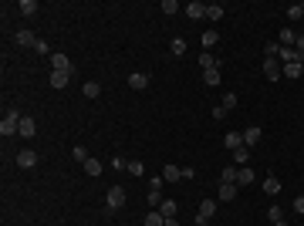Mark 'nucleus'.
I'll list each match as a JSON object with an SVG mask.
<instances>
[{"label": "nucleus", "mask_w": 304, "mask_h": 226, "mask_svg": "<svg viewBox=\"0 0 304 226\" xmlns=\"http://www.w3.org/2000/svg\"><path fill=\"white\" fill-rule=\"evenodd\" d=\"M20 118H24V115H20L17 108H7V115L0 118V135H3V138L17 135V132H20Z\"/></svg>", "instance_id": "nucleus-1"}, {"label": "nucleus", "mask_w": 304, "mask_h": 226, "mask_svg": "<svg viewBox=\"0 0 304 226\" xmlns=\"http://www.w3.org/2000/svg\"><path fill=\"white\" fill-rule=\"evenodd\" d=\"M105 206L112 209V213H115V209H122V206H125V189H122V186H112L108 192H105Z\"/></svg>", "instance_id": "nucleus-2"}, {"label": "nucleus", "mask_w": 304, "mask_h": 226, "mask_svg": "<svg viewBox=\"0 0 304 226\" xmlns=\"http://www.w3.org/2000/svg\"><path fill=\"white\" fill-rule=\"evenodd\" d=\"M281 75H284V64H281L277 57H264V78L267 81H277Z\"/></svg>", "instance_id": "nucleus-3"}, {"label": "nucleus", "mask_w": 304, "mask_h": 226, "mask_svg": "<svg viewBox=\"0 0 304 226\" xmlns=\"http://www.w3.org/2000/svg\"><path fill=\"white\" fill-rule=\"evenodd\" d=\"M51 68H54V71H64V75H71V71H75L71 57H68V54H61V51H54V54H51Z\"/></svg>", "instance_id": "nucleus-4"}, {"label": "nucleus", "mask_w": 304, "mask_h": 226, "mask_svg": "<svg viewBox=\"0 0 304 226\" xmlns=\"http://www.w3.org/2000/svg\"><path fill=\"white\" fill-rule=\"evenodd\" d=\"M17 166L20 169H34V166H38V152L34 149H20L17 152Z\"/></svg>", "instance_id": "nucleus-5"}, {"label": "nucleus", "mask_w": 304, "mask_h": 226, "mask_svg": "<svg viewBox=\"0 0 304 226\" xmlns=\"http://www.w3.org/2000/svg\"><path fill=\"white\" fill-rule=\"evenodd\" d=\"M129 88H132V91H146V88H149V75H142V71L129 75Z\"/></svg>", "instance_id": "nucleus-6"}, {"label": "nucleus", "mask_w": 304, "mask_h": 226, "mask_svg": "<svg viewBox=\"0 0 304 226\" xmlns=\"http://www.w3.org/2000/svg\"><path fill=\"white\" fill-rule=\"evenodd\" d=\"M260 138H264V132H260L257 125H250V129H244V145H247V149H253V145H257Z\"/></svg>", "instance_id": "nucleus-7"}, {"label": "nucleus", "mask_w": 304, "mask_h": 226, "mask_svg": "<svg viewBox=\"0 0 304 226\" xmlns=\"http://www.w3.org/2000/svg\"><path fill=\"white\" fill-rule=\"evenodd\" d=\"M14 41H17L20 47H38L41 38H34V31H17V34H14Z\"/></svg>", "instance_id": "nucleus-8"}, {"label": "nucleus", "mask_w": 304, "mask_h": 226, "mask_svg": "<svg viewBox=\"0 0 304 226\" xmlns=\"http://www.w3.org/2000/svg\"><path fill=\"white\" fill-rule=\"evenodd\" d=\"M183 10H186V17H193V20L206 17V3H200V0H193V3H186Z\"/></svg>", "instance_id": "nucleus-9"}, {"label": "nucleus", "mask_w": 304, "mask_h": 226, "mask_svg": "<svg viewBox=\"0 0 304 226\" xmlns=\"http://www.w3.org/2000/svg\"><path fill=\"white\" fill-rule=\"evenodd\" d=\"M20 138H34V135H38V122H34V118H20Z\"/></svg>", "instance_id": "nucleus-10"}, {"label": "nucleus", "mask_w": 304, "mask_h": 226, "mask_svg": "<svg viewBox=\"0 0 304 226\" xmlns=\"http://www.w3.org/2000/svg\"><path fill=\"white\" fill-rule=\"evenodd\" d=\"M196 64H200V68H203V71H213V68H220V64H223V61H216V57L209 54V51H203V54L196 57Z\"/></svg>", "instance_id": "nucleus-11"}, {"label": "nucleus", "mask_w": 304, "mask_h": 226, "mask_svg": "<svg viewBox=\"0 0 304 226\" xmlns=\"http://www.w3.org/2000/svg\"><path fill=\"white\" fill-rule=\"evenodd\" d=\"M237 192H240V186H237V182H220V199H223V203L237 199Z\"/></svg>", "instance_id": "nucleus-12"}, {"label": "nucleus", "mask_w": 304, "mask_h": 226, "mask_svg": "<svg viewBox=\"0 0 304 226\" xmlns=\"http://www.w3.org/2000/svg\"><path fill=\"white\" fill-rule=\"evenodd\" d=\"M277 41H281V47H294V44H298V34H294L291 27H281V34H277Z\"/></svg>", "instance_id": "nucleus-13"}, {"label": "nucleus", "mask_w": 304, "mask_h": 226, "mask_svg": "<svg viewBox=\"0 0 304 226\" xmlns=\"http://www.w3.org/2000/svg\"><path fill=\"white\" fill-rule=\"evenodd\" d=\"M162 179H166V182H179V179H183V166H166V169H162Z\"/></svg>", "instance_id": "nucleus-14"}, {"label": "nucleus", "mask_w": 304, "mask_h": 226, "mask_svg": "<svg viewBox=\"0 0 304 226\" xmlns=\"http://www.w3.org/2000/svg\"><path fill=\"white\" fill-rule=\"evenodd\" d=\"M68 81H71V75H64V71H51V88H68Z\"/></svg>", "instance_id": "nucleus-15"}, {"label": "nucleus", "mask_w": 304, "mask_h": 226, "mask_svg": "<svg viewBox=\"0 0 304 226\" xmlns=\"http://www.w3.org/2000/svg\"><path fill=\"white\" fill-rule=\"evenodd\" d=\"M250 182H253V169H250V166H240V169H237V186H250Z\"/></svg>", "instance_id": "nucleus-16"}, {"label": "nucleus", "mask_w": 304, "mask_h": 226, "mask_svg": "<svg viewBox=\"0 0 304 226\" xmlns=\"http://www.w3.org/2000/svg\"><path fill=\"white\" fill-rule=\"evenodd\" d=\"M233 162H237V169H240V166H247V162H250V149H247V145L233 149Z\"/></svg>", "instance_id": "nucleus-17"}, {"label": "nucleus", "mask_w": 304, "mask_h": 226, "mask_svg": "<svg viewBox=\"0 0 304 226\" xmlns=\"http://www.w3.org/2000/svg\"><path fill=\"white\" fill-rule=\"evenodd\" d=\"M264 192L267 196H277V192H281V179H277V176H267L264 179Z\"/></svg>", "instance_id": "nucleus-18"}, {"label": "nucleus", "mask_w": 304, "mask_h": 226, "mask_svg": "<svg viewBox=\"0 0 304 226\" xmlns=\"http://www.w3.org/2000/svg\"><path fill=\"white\" fill-rule=\"evenodd\" d=\"M17 10L24 14V17H34V14H38V0H20Z\"/></svg>", "instance_id": "nucleus-19"}, {"label": "nucleus", "mask_w": 304, "mask_h": 226, "mask_svg": "<svg viewBox=\"0 0 304 226\" xmlns=\"http://www.w3.org/2000/svg\"><path fill=\"white\" fill-rule=\"evenodd\" d=\"M85 172H88L92 179H98V176H101V162H98L95 155H88V162H85Z\"/></svg>", "instance_id": "nucleus-20"}, {"label": "nucleus", "mask_w": 304, "mask_h": 226, "mask_svg": "<svg viewBox=\"0 0 304 226\" xmlns=\"http://www.w3.org/2000/svg\"><path fill=\"white\" fill-rule=\"evenodd\" d=\"M206 17L216 24V20H223V3H206Z\"/></svg>", "instance_id": "nucleus-21"}, {"label": "nucleus", "mask_w": 304, "mask_h": 226, "mask_svg": "<svg viewBox=\"0 0 304 226\" xmlns=\"http://www.w3.org/2000/svg\"><path fill=\"white\" fill-rule=\"evenodd\" d=\"M301 17H304V3H291V7H287V20H291V24H298Z\"/></svg>", "instance_id": "nucleus-22"}, {"label": "nucleus", "mask_w": 304, "mask_h": 226, "mask_svg": "<svg viewBox=\"0 0 304 226\" xmlns=\"http://www.w3.org/2000/svg\"><path fill=\"white\" fill-rule=\"evenodd\" d=\"M244 145V132H227V149L233 152V149H240Z\"/></svg>", "instance_id": "nucleus-23"}, {"label": "nucleus", "mask_w": 304, "mask_h": 226, "mask_svg": "<svg viewBox=\"0 0 304 226\" xmlns=\"http://www.w3.org/2000/svg\"><path fill=\"white\" fill-rule=\"evenodd\" d=\"M142 226H166V216H162L159 209H152L149 216H146V223H142Z\"/></svg>", "instance_id": "nucleus-24"}, {"label": "nucleus", "mask_w": 304, "mask_h": 226, "mask_svg": "<svg viewBox=\"0 0 304 226\" xmlns=\"http://www.w3.org/2000/svg\"><path fill=\"white\" fill-rule=\"evenodd\" d=\"M176 199H162V206H159V213H162V216H166V220H169V216H176Z\"/></svg>", "instance_id": "nucleus-25"}, {"label": "nucleus", "mask_w": 304, "mask_h": 226, "mask_svg": "<svg viewBox=\"0 0 304 226\" xmlns=\"http://www.w3.org/2000/svg\"><path fill=\"white\" fill-rule=\"evenodd\" d=\"M213 213H216V203H213V199H203V203H200V216L213 220Z\"/></svg>", "instance_id": "nucleus-26"}, {"label": "nucleus", "mask_w": 304, "mask_h": 226, "mask_svg": "<svg viewBox=\"0 0 304 226\" xmlns=\"http://www.w3.org/2000/svg\"><path fill=\"white\" fill-rule=\"evenodd\" d=\"M301 75H304V64H284V78L294 81V78H301Z\"/></svg>", "instance_id": "nucleus-27"}, {"label": "nucleus", "mask_w": 304, "mask_h": 226, "mask_svg": "<svg viewBox=\"0 0 304 226\" xmlns=\"http://www.w3.org/2000/svg\"><path fill=\"white\" fill-rule=\"evenodd\" d=\"M264 54L267 57H281V41H267V44H264Z\"/></svg>", "instance_id": "nucleus-28"}, {"label": "nucleus", "mask_w": 304, "mask_h": 226, "mask_svg": "<svg viewBox=\"0 0 304 226\" xmlns=\"http://www.w3.org/2000/svg\"><path fill=\"white\" fill-rule=\"evenodd\" d=\"M203 81H206L209 88H216V85H220V68H213V71H203Z\"/></svg>", "instance_id": "nucleus-29"}, {"label": "nucleus", "mask_w": 304, "mask_h": 226, "mask_svg": "<svg viewBox=\"0 0 304 226\" xmlns=\"http://www.w3.org/2000/svg\"><path fill=\"white\" fill-rule=\"evenodd\" d=\"M101 94V85L98 81H85V98H98Z\"/></svg>", "instance_id": "nucleus-30"}, {"label": "nucleus", "mask_w": 304, "mask_h": 226, "mask_svg": "<svg viewBox=\"0 0 304 226\" xmlns=\"http://www.w3.org/2000/svg\"><path fill=\"white\" fill-rule=\"evenodd\" d=\"M200 41H203V47H216V41H220V34H216V31L209 27V31H206V34H203Z\"/></svg>", "instance_id": "nucleus-31"}, {"label": "nucleus", "mask_w": 304, "mask_h": 226, "mask_svg": "<svg viewBox=\"0 0 304 226\" xmlns=\"http://www.w3.org/2000/svg\"><path fill=\"white\" fill-rule=\"evenodd\" d=\"M146 203H149L152 209H159L162 206V192H159V189H149V199H146Z\"/></svg>", "instance_id": "nucleus-32"}, {"label": "nucleus", "mask_w": 304, "mask_h": 226, "mask_svg": "<svg viewBox=\"0 0 304 226\" xmlns=\"http://www.w3.org/2000/svg\"><path fill=\"white\" fill-rule=\"evenodd\" d=\"M162 10H166V14H179V10H183V7H179V0H162Z\"/></svg>", "instance_id": "nucleus-33"}, {"label": "nucleus", "mask_w": 304, "mask_h": 226, "mask_svg": "<svg viewBox=\"0 0 304 226\" xmlns=\"http://www.w3.org/2000/svg\"><path fill=\"white\" fill-rule=\"evenodd\" d=\"M172 54H176V57L186 54V41H183V38H172Z\"/></svg>", "instance_id": "nucleus-34"}, {"label": "nucleus", "mask_w": 304, "mask_h": 226, "mask_svg": "<svg viewBox=\"0 0 304 226\" xmlns=\"http://www.w3.org/2000/svg\"><path fill=\"white\" fill-rule=\"evenodd\" d=\"M220 182H237V166H223V179Z\"/></svg>", "instance_id": "nucleus-35"}, {"label": "nucleus", "mask_w": 304, "mask_h": 226, "mask_svg": "<svg viewBox=\"0 0 304 226\" xmlns=\"http://www.w3.org/2000/svg\"><path fill=\"white\" fill-rule=\"evenodd\" d=\"M267 216H270V223H281V220H284V209H281V206H270V209H267Z\"/></svg>", "instance_id": "nucleus-36"}, {"label": "nucleus", "mask_w": 304, "mask_h": 226, "mask_svg": "<svg viewBox=\"0 0 304 226\" xmlns=\"http://www.w3.org/2000/svg\"><path fill=\"white\" fill-rule=\"evenodd\" d=\"M71 155H75V159L81 162V166L88 162V152H85V145H75V149H71Z\"/></svg>", "instance_id": "nucleus-37"}, {"label": "nucleus", "mask_w": 304, "mask_h": 226, "mask_svg": "<svg viewBox=\"0 0 304 226\" xmlns=\"http://www.w3.org/2000/svg\"><path fill=\"white\" fill-rule=\"evenodd\" d=\"M223 108H227V112H230V108H237V94H233V91H223Z\"/></svg>", "instance_id": "nucleus-38"}, {"label": "nucleus", "mask_w": 304, "mask_h": 226, "mask_svg": "<svg viewBox=\"0 0 304 226\" xmlns=\"http://www.w3.org/2000/svg\"><path fill=\"white\" fill-rule=\"evenodd\" d=\"M112 169H115V172L129 169V159H122V155H115V159H112Z\"/></svg>", "instance_id": "nucleus-39"}, {"label": "nucleus", "mask_w": 304, "mask_h": 226, "mask_svg": "<svg viewBox=\"0 0 304 226\" xmlns=\"http://www.w3.org/2000/svg\"><path fill=\"white\" fill-rule=\"evenodd\" d=\"M34 51H38V54H44V57H48V61H51V54H54V51L48 47V41H38V47H34Z\"/></svg>", "instance_id": "nucleus-40"}, {"label": "nucleus", "mask_w": 304, "mask_h": 226, "mask_svg": "<svg viewBox=\"0 0 304 226\" xmlns=\"http://www.w3.org/2000/svg\"><path fill=\"white\" fill-rule=\"evenodd\" d=\"M129 176H142V172H146V166H142V162H129Z\"/></svg>", "instance_id": "nucleus-41"}, {"label": "nucleus", "mask_w": 304, "mask_h": 226, "mask_svg": "<svg viewBox=\"0 0 304 226\" xmlns=\"http://www.w3.org/2000/svg\"><path fill=\"white\" fill-rule=\"evenodd\" d=\"M162 182H166L162 176H152V179H149V189H162Z\"/></svg>", "instance_id": "nucleus-42"}, {"label": "nucleus", "mask_w": 304, "mask_h": 226, "mask_svg": "<svg viewBox=\"0 0 304 226\" xmlns=\"http://www.w3.org/2000/svg\"><path fill=\"white\" fill-rule=\"evenodd\" d=\"M213 118H220V122H223V118H227V108H223V105H216V108H213Z\"/></svg>", "instance_id": "nucleus-43"}, {"label": "nucleus", "mask_w": 304, "mask_h": 226, "mask_svg": "<svg viewBox=\"0 0 304 226\" xmlns=\"http://www.w3.org/2000/svg\"><path fill=\"white\" fill-rule=\"evenodd\" d=\"M183 179H196V169H193V166H183Z\"/></svg>", "instance_id": "nucleus-44"}, {"label": "nucleus", "mask_w": 304, "mask_h": 226, "mask_svg": "<svg viewBox=\"0 0 304 226\" xmlns=\"http://www.w3.org/2000/svg\"><path fill=\"white\" fill-rule=\"evenodd\" d=\"M294 213H301V216H304V196H298V199H294Z\"/></svg>", "instance_id": "nucleus-45"}, {"label": "nucleus", "mask_w": 304, "mask_h": 226, "mask_svg": "<svg viewBox=\"0 0 304 226\" xmlns=\"http://www.w3.org/2000/svg\"><path fill=\"white\" fill-rule=\"evenodd\" d=\"M196 226H209V220H206V216H200V213H196Z\"/></svg>", "instance_id": "nucleus-46"}, {"label": "nucleus", "mask_w": 304, "mask_h": 226, "mask_svg": "<svg viewBox=\"0 0 304 226\" xmlns=\"http://www.w3.org/2000/svg\"><path fill=\"white\" fill-rule=\"evenodd\" d=\"M294 47H298V51L304 54V34H298V44H294Z\"/></svg>", "instance_id": "nucleus-47"}, {"label": "nucleus", "mask_w": 304, "mask_h": 226, "mask_svg": "<svg viewBox=\"0 0 304 226\" xmlns=\"http://www.w3.org/2000/svg\"><path fill=\"white\" fill-rule=\"evenodd\" d=\"M166 226H179V220H176V216H169V220H166Z\"/></svg>", "instance_id": "nucleus-48"}, {"label": "nucleus", "mask_w": 304, "mask_h": 226, "mask_svg": "<svg viewBox=\"0 0 304 226\" xmlns=\"http://www.w3.org/2000/svg\"><path fill=\"white\" fill-rule=\"evenodd\" d=\"M274 226H291V223H284V220H281V223H274Z\"/></svg>", "instance_id": "nucleus-49"}, {"label": "nucleus", "mask_w": 304, "mask_h": 226, "mask_svg": "<svg viewBox=\"0 0 304 226\" xmlns=\"http://www.w3.org/2000/svg\"><path fill=\"white\" fill-rule=\"evenodd\" d=\"M85 226H88V223H85Z\"/></svg>", "instance_id": "nucleus-50"}]
</instances>
